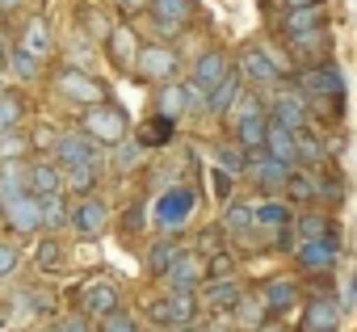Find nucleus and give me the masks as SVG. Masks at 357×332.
I'll list each match as a JSON object with an SVG mask.
<instances>
[{"label": "nucleus", "mask_w": 357, "mask_h": 332, "mask_svg": "<svg viewBox=\"0 0 357 332\" xmlns=\"http://www.w3.org/2000/svg\"><path fill=\"white\" fill-rule=\"evenodd\" d=\"M298 332H340V307L332 294H315L303 303V319Z\"/></svg>", "instance_id": "nucleus-22"}, {"label": "nucleus", "mask_w": 357, "mask_h": 332, "mask_svg": "<svg viewBox=\"0 0 357 332\" xmlns=\"http://www.w3.org/2000/svg\"><path fill=\"white\" fill-rule=\"evenodd\" d=\"M290 173H294L290 164L265 156V147H261V151H248V173H244V177L252 181L257 198H282V186H286Z\"/></svg>", "instance_id": "nucleus-14"}, {"label": "nucleus", "mask_w": 357, "mask_h": 332, "mask_svg": "<svg viewBox=\"0 0 357 332\" xmlns=\"http://www.w3.org/2000/svg\"><path fill=\"white\" fill-rule=\"evenodd\" d=\"M68 227H72V236H80V240H101L105 227H109V206H105V198H101V194L76 198V202L68 206Z\"/></svg>", "instance_id": "nucleus-13"}, {"label": "nucleus", "mask_w": 357, "mask_h": 332, "mask_svg": "<svg viewBox=\"0 0 357 332\" xmlns=\"http://www.w3.org/2000/svg\"><path fill=\"white\" fill-rule=\"evenodd\" d=\"M215 169H223V173H231V177H244V173H248V151L236 147L231 139H227V143H215Z\"/></svg>", "instance_id": "nucleus-42"}, {"label": "nucleus", "mask_w": 357, "mask_h": 332, "mask_svg": "<svg viewBox=\"0 0 357 332\" xmlns=\"http://www.w3.org/2000/svg\"><path fill=\"white\" fill-rule=\"evenodd\" d=\"M155 114L164 118H185V93H181V80H172V84H160L155 89Z\"/></svg>", "instance_id": "nucleus-41"}, {"label": "nucleus", "mask_w": 357, "mask_h": 332, "mask_svg": "<svg viewBox=\"0 0 357 332\" xmlns=\"http://www.w3.org/2000/svg\"><path fill=\"white\" fill-rule=\"evenodd\" d=\"M63 244H59V236H43L38 240V252H34V269L38 273H59L63 269Z\"/></svg>", "instance_id": "nucleus-44"}, {"label": "nucleus", "mask_w": 357, "mask_h": 332, "mask_svg": "<svg viewBox=\"0 0 357 332\" xmlns=\"http://www.w3.org/2000/svg\"><path fill=\"white\" fill-rule=\"evenodd\" d=\"M9 72H13L17 80H26V84H34V80H43V63H38L34 55H26V51H17V47H9Z\"/></svg>", "instance_id": "nucleus-46"}, {"label": "nucleus", "mask_w": 357, "mask_h": 332, "mask_svg": "<svg viewBox=\"0 0 357 332\" xmlns=\"http://www.w3.org/2000/svg\"><path fill=\"white\" fill-rule=\"evenodd\" d=\"M252 219H257V227L265 236H273V232H282V227L294 223V206L286 198H257L252 202Z\"/></svg>", "instance_id": "nucleus-27"}, {"label": "nucleus", "mask_w": 357, "mask_h": 332, "mask_svg": "<svg viewBox=\"0 0 357 332\" xmlns=\"http://www.w3.org/2000/svg\"><path fill=\"white\" fill-rule=\"evenodd\" d=\"M147 17H151V30L160 34V43H172L190 26L194 5L190 0H147Z\"/></svg>", "instance_id": "nucleus-16"}, {"label": "nucleus", "mask_w": 357, "mask_h": 332, "mask_svg": "<svg viewBox=\"0 0 357 332\" xmlns=\"http://www.w3.org/2000/svg\"><path fill=\"white\" fill-rule=\"evenodd\" d=\"M51 160L59 164V169H93V164H101V169H105V151H101L80 126L55 135V143H51Z\"/></svg>", "instance_id": "nucleus-11"}, {"label": "nucleus", "mask_w": 357, "mask_h": 332, "mask_svg": "<svg viewBox=\"0 0 357 332\" xmlns=\"http://www.w3.org/2000/svg\"><path fill=\"white\" fill-rule=\"evenodd\" d=\"M282 198H286L290 206H298V211L319 206V173H315V169H294V173L286 177V186H282Z\"/></svg>", "instance_id": "nucleus-26"}, {"label": "nucleus", "mask_w": 357, "mask_h": 332, "mask_svg": "<svg viewBox=\"0 0 357 332\" xmlns=\"http://www.w3.org/2000/svg\"><path fill=\"white\" fill-rule=\"evenodd\" d=\"M172 332H198V324H185V328H172Z\"/></svg>", "instance_id": "nucleus-60"}, {"label": "nucleus", "mask_w": 357, "mask_h": 332, "mask_svg": "<svg viewBox=\"0 0 357 332\" xmlns=\"http://www.w3.org/2000/svg\"><path fill=\"white\" fill-rule=\"evenodd\" d=\"M34 147H30V135L22 130H5L0 135V164H13V160H26Z\"/></svg>", "instance_id": "nucleus-45"}, {"label": "nucleus", "mask_w": 357, "mask_h": 332, "mask_svg": "<svg viewBox=\"0 0 357 332\" xmlns=\"http://www.w3.org/2000/svg\"><path fill=\"white\" fill-rule=\"evenodd\" d=\"M143 332H172V328H155V324H151V328H143Z\"/></svg>", "instance_id": "nucleus-61"}, {"label": "nucleus", "mask_w": 357, "mask_h": 332, "mask_svg": "<svg viewBox=\"0 0 357 332\" xmlns=\"http://www.w3.org/2000/svg\"><path fill=\"white\" fill-rule=\"evenodd\" d=\"M219 232H223V240L231 244V248H240V252H261V248H269V236L257 227V219H252V202H240V198H227L223 202V215H219Z\"/></svg>", "instance_id": "nucleus-5"}, {"label": "nucleus", "mask_w": 357, "mask_h": 332, "mask_svg": "<svg viewBox=\"0 0 357 332\" xmlns=\"http://www.w3.org/2000/svg\"><path fill=\"white\" fill-rule=\"evenodd\" d=\"M114 5H122V13H135V9H147V0H114Z\"/></svg>", "instance_id": "nucleus-58"}, {"label": "nucleus", "mask_w": 357, "mask_h": 332, "mask_svg": "<svg viewBox=\"0 0 357 332\" xmlns=\"http://www.w3.org/2000/svg\"><path fill=\"white\" fill-rule=\"evenodd\" d=\"M269 244H273L278 252H286V257H290V252L298 248V236H294L290 227H282V232H273V240H269Z\"/></svg>", "instance_id": "nucleus-55"}, {"label": "nucleus", "mask_w": 357, "mask_h": 332, "mask_svg": "<svg viewBox=\"0 0 357 332\" xmlns=\"http://www.w3.org/2000/svg\"><path fill=\"white\" fill-rule=\"evenodd\" d=\"M261 303H265L269 315H286V311H294L303 303V286L294 278H269L261 286Z\"/></svg>", "instance_id": "nucleus-25"}, {"label": "nucleus", "mask_w": 357, "mask_h": 332, "mask_svg": "<svg viewBox=\"0 0 357 332\" xmlns=\"http://www.w3.org/2000/svg\"><path fill=\"white\" fill-rule=\"evenodd\" d=\"M22 244H13V240H0V282H9V278H17V269H22Z\"/></svg>", "instance_id": "nucleus-49"}, {"label": "nucleus", "mask_w": 357, "mask_h": 332, "mask_svg": "<svg viewBox=\"0 0 357 332\" xmlns=\"http://www.w3.org/2000/svg\"><path fill=\"white\" fill-rule=\"evenodd\" d=\"M97 332H143V324H139L135 311L118 307V311H109L105 319H97Z\"/></svg>", "instance_id": "nucleus-47"}, {"label": "nucleus", "mask_w": 357, "mask_h": 332, "mask_svg": "<svg viewBox=\"0 0 357 332\" xmlns=\"http://www.w3.org/2000/svg\"><path fill=\"white\" fill-rule=\"evenodd\" d=\"M13 319H43L55 311V290L47 286H17L13 290Z\"/></svg>", "instance_id": "nucleus-24"}, {"label": "nucleus", "mask_w": 357, "mask_h": 332, "mask_svg": "<svg viewBox=\"0 0 357 332\" xmlns=\"http://www.w3.org/2000/svg\"><path fill=\"white\" fill-rule=\"evenodd\" d=\"M206 282V257L194 252V248H181L176 261L160 273V286L164 290H185V294H198V286Z\"/></svg>", "instance_id": "nucleus-15"}, {"label": "nucleus", "mask_w": 357, "mask_h": 332, "mask_svg": "<svg viewBox=\"0 0 357 332\" xmlns=\"http://www.w3.org/2000/svg\"><path fill=\"white\" fill-rule=\"evenodd\" d=\"M198 294H185V290H160L155 299H147V319L155 328H185V324H198Z\"/></svg>", "instance_id": "nucleus-8"}, {"label": "nucleus", "mask_w": 357, "mask_h": 332, "mask_svg": "<svg viewBox=\"0 0 357 332\" xmlns=\"http://www.w3.org/2000/svg\"><path fill=\"white\" fill-rule=\"evenodd\" d=\"M13 47L26 51V55H34L38 63H47V59L55 55V30H51V22H47L43 13L26 17V22L17 26V43H13Z\"/></svg>", "instance_id": "nucleus-19"}, {"label": "nucleus", "mask_w": 357, "mask_h": 332, "mask_svg": "<svg viewBox=\"0 0 357 332\" xmlns=\"http://www.w3.org/2000/svg\"><path fill=\"white\" fill-rule=\"evenodd\" d=\"M5 328H9V315H0V332H5Z\"/></svg>", "instance_id": "nucleus-62"}, {"label": "nucleus", "mask_w": 357, "mask_h": 332, "mask_svg": "<svg viewBox=\"0 0 357 332\" xmlns=\"http://www.w3.org/2000/svg\"><path fill=\"white\" fill-rule=\"evenodd\" d=\"M172 135H176V122H172V118H164V114H151V118L139 126V135H130V139L147 151V147H168V143H172Z\"/></svg>", "instance_id": "nucleus-34"}, {"label": "nucleus", "mask_w": 357, "mask_h": 332, "mask_svg": "<svg viewBox=\"0 0 357 332\" xmlns=\"http://www.w3.org/2000/svg\"><path fill=\"white\" fill-rule=\"evenodd\" d=\"M269 319H273V315L265 311L261 294H248V290H244V299L231 307V324H236V328H244V332H257V328H261V324H269Z\"/></svg>", "instance_id": "nucleus-35"}, {"label": "nucleus", "mask_w": 357, "mask_h": 332, "mask_svg": "<svg viewBox=\"0 0 357 332\" xmlns=\"http://www.w3.org/2000/svg\"><path fill=\"white\" fill-rule=\"evenodd\" d=\"M22 122H26V97L17 89H0V135L22 130Z\"/></svg>", "instance_id": "nucleus-39"}, {"label": "nucleus", "mask_w": 357, "mask_h": 332, "mask_svg": "<svg viewBox=\"0 0 357 332\" xmlns=\"http://www.w3.org/2000/svg\"><path fill=\"white\" fill-rule=\"evenodd\" d=\"M265 156H273V160L290 164V169H298V130H286V126L269 122V130H265Z\"/></svg>", "instance_id": "nucleus-31"}, {"label": "nucleus", "mask_w": 357, "mask_h": 332, "mask_svg": "<svg viewBox=\"0 0 357 332\" xmlns=\"http://www.w3.org/2000/svg\"><path fill=\"white\" fill-rule=\"evenodd\" d=\"M80 26H89V38H93V43H105V34L114 30V26H109V17H105V13H97V9H80Z\"/></svg>", "instance_id": "nucleus-50"}, {"label": "nucleus", "mask_w": 357, "mask_h": 332, "mask_svg": "<svg viewBox=\"0 0 357 332\" xmlns=\"http://www.w3.org/2000/svg\"><path fill=\"white\" fill-rule=\"evenodd\" d=\"M143 219H147V206H143V202L126 206V215H122V232H126V236H139V232H143Z\"/></svg>", "instance_id": "nucleus-53"}, {"label": "nucleus", "mask_w": 357, "mask_h": 332, "mask_svg": "<svg viewBox=\"0 0 357 332\" xmlns=\"http://www.w3.org/2000/svg\"><path fill=\"white\" fill-rule=\"evenodd\" d=\"M181 248H185V244L176 240V236H160V240H151V244H147V252H143L147 273H155V278H160V273L176 261V252H181Z\"/></svg>", "instance_id": "nucleus-36"}, {"label": "nucleus", "mask_w": 357, "mask_h": 332, "mask_svg": "<svg viewBox=\"0 0 357 332\" xmlns=\"http://www.w3.org/2000/svg\"><path fill=\"white\" fill-rule=\"evenodd\" d=\"M80 130L105 151V147H118L130 139V114L118 101H97V105L80 110Z\"/></svg>", "instance_id": "nucleus-3"}, {"label": "nucleus", "mask_w": 357, "mask_h": 332, "mask_svg": "<svg viewBox=\"0 0 357 332\" xmlns=\"http://www.w3.org/2000/svg\"><path fill=\"white\" fill-rule=\"evenodd\" d=\"M181 55H176V47L172 43H143L139 47V55H135V76L139 80H147V84H172V80H181Z\"/></svg>", "instance_id": "nucleus-7"}, {"label": "nucleus", "mask_w": 357, "mask_h": 332, "mask_svg": "<svg viewBox=\"0 0 357 332\" xmlns=\"http://www.w3.org/2000/svg\"><path fill=\"white\" fill-rule=\"evenodd\" d=\"M286 47H290L294 59H303V63H319V59H328V51H332V34H328V30L294 34V38H286Z\"/></svg>", "instance_id": "nucleus-32"}, {"label": "nucleus", "mask_w": 357, "mask_h": 332, "mask_svg": "<svg viewBox=\"0 0 357 332\" xmlns=\"http://www.w3.org/2000/svg\"><path fill=\"white\" fill-rule=\"evenodd\" d=\"M265 114H269V122H278V126H286V130H307V126H311L307 97H303L290 80L278 84L273 97H265Z\"/></svg>", "instance_id": "nucleus-12"}, {"label": "nucleus", "mask_w": 357, "mask_h": 332, "mask_svg": "<svg viewBox=\"0 0 357 332\" xmlns=\"http://www.w3.org/2000/svg\"><path fill=\"white\" fill-rule=\"evenodd\" d=\"M26 5V0H0V17H9V13H17Z\"/></svg>", "instance_id": "nucleus-57"}, {"label": "nucleus", "mask_w": 357, "mask_h": 332, "mask_svg": "<svg viewBox=\"0 0 357 332\" xmlns=\"http://www.w3.org/2000/svg\"><path fill=\"white\" fill-rule=\"evenodd\" d=\"M290 232H294V236H298V244H303V240H324V236H332L336 227H332V215H328V211L307 206V211H298V215H294Z\"/></svg>", "instance_id": "nucleus-33"}, {"label": "nucleus", "mask_w": 357, "mask_h": 332, "mask_svg": "<svg viewBox=\"0 0 357 332\" xmlns=\"http://www.w3.org/2000/svg\"><path fill=\"white\" fill-rule=\"evenodd\" d=\"M55 332H97V328H93V319H84V315H76V311H72L68 319H59V324H55Z\"/></svg>", "instance_id": "nucleus-54"}, {"label": "nucleus", "mask_w": 357, "mask_h": 332, "mask_svg": "<svg viewBox=\"0 0 357 332\" xmlns=\"http://www.w3.org/2000/svg\"><path fill=\"white\" fill-rule=\"evenodd\" d=\"M298 169H328V143L315 135V126L298 130Z\"/></svg>", "instance_id": "nucleus-37"}, {"label": "nucleus", "mask_w": 357, "mask_h": 332, "mask_svg": "<svg viewBox=\"0 0 357 332\" xmlns=\"http://www.w3.org/2000/svg\"><path fill=\"white\" fill-rule=\"evenodd\" d=\"M51 89H55L68 105H76V110H89V105H97V101H109V89H105L89 68H76V63L55 68V72H51Z\"/></svg>", "instance_id": "nucleus-6"}, {"label": "nucleus", "mask_w": 357, "mask_h": 332, "mask_svg": "<svg viewBox=\"0 0 357 332\" xmlns=\"http://www.w3.org/2000/svg\"><path fill=\"white\" fill-rule=\"evenodd\" d=\"M236 269H240V261L231 248H219L206 257V278H236Z\"/></svg>", "instance_id": "nucleus-48"}, {"label": "nucleus", "mask_w": 357, "mask_h": 332, "mask_svg": "<svg viewBox=\"0 0 357 332\" xmlns=\"http://www.w3.org/2000/svg\"><path fill=\"white\" fill-rule=\"evenodd\" d=\"M105 51H109V63H114L118 72H130V68H135V55H139L135 30H130V26H114V30L105 34Z\"/></svg>", "instance_id": "nucleus-30"}, {"label": "nucleus", "mask_w": 357, "mask_h": 332, "mask_svg": "<svg viewBox=\"0 0 357 332\" xmlns=\"http://www.w3.org/2000/svg\"><path fill=\"white\" fill-rule=\"evenodd\" d=\"M194 211H198V190L185 186V181H172V186H164V190L155 194V202H151V223H155L164 236H172V232H181V227L190 223Z\"/></svg>", "instance_id": "nucleus-4"}, {"label": "nucleus", "mask_w": 357, "mask_h": 332, "mask_svg": "<svg viewBox=\"0 0 357 332\" xmlns=\"http://www.w3.org/2000/svg\"><path fill=\"white\" fill-rule=\"evenodd\" d=\"M231 68L240 72L244 89H252V93H269V89H278V84H286V80L294 76L265 43H244V47L236 51Z\"/></svg>", "instance_id": "nucleus-1"}, {"label": "nucleus", "mask_w": 357, "mask_h": 332, "mask_svg": "<svg viewBox=\"0 0 357 332\" xmlns=\"http://www.w3.org/2000/svg\"><path fill=\"white\" fill-rule=\"evenodd\" d=\"M34 332H55V324H51V328H34Z\"/></svg>", "instance_id": "nucleus-63"}, {"label": "nucleus", "mask_w": 357, "mask_h": 332, "mask_svg": "<svg viewBox=\"0 0 357 332\" xmlns=\"http://www.w3.org/2000/svg\"><path fill=\"white\" fill-rule=\"evenodd\" d=\"M118 307H122V290L105 278H93L76 290V315H84V319H105Z\"/></svg>", "instance_id": "nucleus-17"}, {"label": "nucleus", "mask_w": 357, "mask_h": 332, "mask_svg": "<svg viewBox=\"0 0 357 332\" xmlns=\"http://www.w3.org/2000/svg\"><path fill=\"white\" fill-rule=\"evenodd\" d=\"M97 181H101V164H93V169H63V194H97Z\"/></svg>", "instance_id": "nucleus-43"}, {"label": "nucleus", "mask_w": 357, "mask_h": 332, "mask_svg": "<svg viewBox=\"0 0 357 332\" xmlns=\"http://www.w3.org/2000/svg\"><path fill=\"white\" fill-rule=\"evenodd\" d=\"M211 181H215V194H219V202H227V198H231V173H223V169H211Z\"/></svg>", "instance_id": "nucleus-56"}, {"label": "nucleus", "mask_w": 357, "mask_h": 332, "mask_svg": "<svg viewBox=\"0 0 357 332\" xmlns=\"http://www.w3.org/2000/svg\"><path fill=\"white\" fill-rule=\"evenodd\" d=\"M0 89H5V84H0Z\"/></svg>", "instance_id": "nucleus-64"}, {"label": "nucleus", "mask_w": 357, "mask_h": 332, "mask_svg": "<svg viewBox=\"0 0 357 332\" xmlns=\"http://www.w3.org/2000/svg\"><path fill=\"white\" fill-rule=\"evenodd\" d=\"M240 97H244V80H240V72L231 68V72H227L211 93H206V114H211V118H227V114H231V105H236Z\"/></svg>", "instance_id": "nucleus-29"}, {"label": "nucleus", "mask_w": 357, "mask_h": 332, "mask_svg": "<svg viewBox=\"0 0 357 332\" xmlns=\"http://www.w3.org/2000/svg\"><path fill=\"white\" fill-rule=\"evenodd\" d=\"M244 299V282L240 278H206L202 286H198V303H202V311H223V315H231V307Z\"/></svg>", "instance_id": "nucleus-20"}, {"label": "nucleus", "mask_w": 357, "mask_h": 332, "mask_svg": "<svg viewBox=\"0 0 357 332\" xmlns=\"http://www.w3.org/2000/svg\"><path fill=\"white\" fill-rule=\"evenodd\" d=\"M0 215H5L9 236H17V240H34V236L43 232V219H38V198H34V194H17L13 202L0 206Z\"/></svg>", "instance_id": "nucleus-18"}, {"label": "nucleus", "mask_w": 357, "mask_h": 332, "mask_svg": "<svg viewBox=\"0 0 357 332\" xmlns=\"http://www.w3.org/2000/svg\"><path fill=\"white\" fill-rule=\"evenodd\" d=\"M139 156H143V147H139L135 139L118 143V147H114V169H118V173H130L135 164H139Z\"/></svg>", "instance_id": "nucleus-51"}, {"label": "nucleus", "mask_w": 357, "mask_h": 332, "mask_svg": "<svg viewBox=\"0 0 357 332\" xmlns=\"http://www.w3.org/2000/svg\"><path fill=\"white\" fill-rule=\"evenodd\" d=\"M294 269L303 278H332L336 273V261H340V232L324 236V240H303L294 252H290Z\"/></svg>", "instance_id": "nucleus-10"}, {"label": "nucleus", "mask_w": 357, "mask_h": 332, "mask_svg": "<svg viewBox=\"0 0 357 332\" xmlns=\"http://www.w3.org/2000/svg\"><path fill=\"white\" fill-rule=\"evenodd\" d=\"M68 194H47V198H38V219H43V232H59V227H68Z\"/></svg>", "instance_id": "nucleus-38"}, {"label": "nucleus", "mask_w": 357, "mask_h": 332, "mask_svg": "<svg viewBox=\"0 0 357 332\" xmlns=\"http://www.w3.org/2000/svg\"><path fill=\"white\" fill-rule=\"evenodd\" d=\"M315 30H328V9H324V5L286 9V17H282V38H294V34H315Z\"/></svg>", "instance_id": "nucleus-28"}, {"label": "nucleus", "mask_w": 357, "mask_h": 332, "mask_svg": "<svg viewBox=\"0 0 357 332\" xmlns=\"http://www.w3.org/2000/svg\"><path fill=\"white\" fill-rule=\"evenodd\" d=\"M227 72H231V55H227L223 47H206V51L194 59V68H190V76H185V80H194L198 89H206V93H211Z\"/></svg>", "instance_id": "nucleus-23"}, {"label": "nucleus", "mask_w": 357, "mask_h": 332, "mask_svg": "<svg viewBox=\"0 0 357 332\" xmlns=\"http://www.w3.org/2000/svg\"><path fill=\"white\" fill-rule=\"evenodd\" d=\"M26 194H34V198L63 194V169H59V164H55L51 156L26 160Z\"/></svg>", "instance_id": "nucleus-21"}, {"label": "nucleus", "mask_w": 357, "mask_h": 332, "mask_svg": "<svg viewBox=\"0 0 357 332\" xmlns=\"http://www.w3.org/2000/svg\"><path fill=\"white\" fill-rule=\"evenodd\" d=\"M290 84H294L307 101H311V97H319V101H344V76H340V68H336L332 59L307 63L303 72L290 76Z\"/></svg>", "instance_id": "nucleus-9"}, {"label": "nucleus", "mask_w": 357, "mask_h": 332, "mask_svg": "<svg viewBox=\"0 0 357 332\" xmlns=\"http://www.w3.org/2000/svg\"><path fill=\"white\" fill-rule=\"evenodd\" d=\"M231 126V143L244 147V151H261L265 147V130H269V114H265V97L261 93H248L231 105V114L223 118Z\"/></svg>", "instance_id": "nucleus-2"}, {"label": "nucleus", "mask_w": 357, "mask_h": 332, "mask_svg": "<svg viewBox=\"0 0 357 332\" xmlns=\"http://www.w3.org/2000/svg\"><path fill=\"white\" fill-rule=\"evenodd\" d=\"M303 5H324V0H286V9H303Z\"/></svg>", "instance_id": "nucleus-59"}, {"label": "nucleus", "mask_w": 357, "mask_h": 332, "mask_svg": "<svg viewBox=\"0 0 357 332\" xmlns=\"http://www.w3.org/2000/svg\"><path fill=\"white\" fill-rule=\"evenodd\" d=\"M17 194H26V160L0 164V206H5V202H13Z\"/></svg>", "instance_id": "nucleus-40"}, {"label": "nucleus", "mask_w": 357, "mask_h": 332, "mask_svg": "<svg viewBox=\"0 0 357 332\" xmlns=\"http://www.w3.org/2000/svg\"><path fill=\"white\" fill-rule=\"evenodd\" d=\"M181 93H185V114H206V89H198L194 80H181Z\"/></svg>", "instance_id": "nucleus-52"}]
</instances>
